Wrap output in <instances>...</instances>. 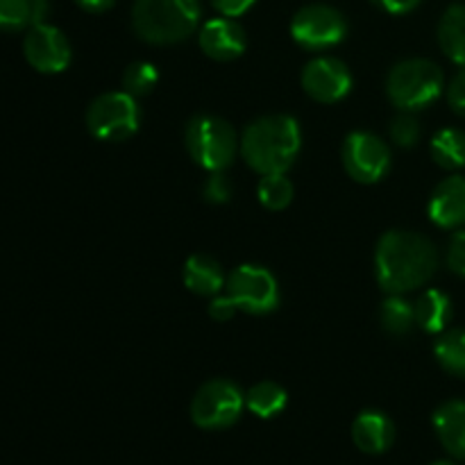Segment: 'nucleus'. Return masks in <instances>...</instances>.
Masks as SVG:
<instances>
[{"label": "nucleus", "instance_id": "nucleus-1", "mask_svg": "<svg viewBox=\"0 0 465 465\" xmlns=\"http://www.w3.org/2000/svg\"><path fill=\"white\" fill-rule=\"evenodd\" d=\"M439 266L430 239L413 232H386L377 243L375 271L381 289L400 295L427 284Z\"/></svg>", "mask_w": 465, "mask_h": 465}, {"label": "nucleus", "instance_id": "nucleus-2", "mask_svg": "<svg viewBox=\"0 0 465 465\" xmlns=\"http://www.w3.org/2000/svg\"><path fill=\"white\" fill-rule=\"evenodd\" d=\"M300 153V127L291 116H266L248 125L241 154L259 175H277L293 166Z\"/></svg>", "mask_w": 465, "mask_h": 465}, {"label": "nucleus", "instance_id": "nucleus-3", "mask_svg": "<svg viewBox=\"0 0 465 465\" xmlns=\"http://www.w3.org/2000/svg\"><path fill=\"white\" fill-rule=\"evenodd\" d=\"M198 21V0H136L132 7L134 32L148 44L166 45L189 39Z\"/></svg>", "mask_w": 465, "mask_h": 465}, {"label": "nucleus", "instance_id": "nucleus-4", "mask_svg": "<svg viewBox=\"0 0 465 465\" xmlns=\"http://www.w3.org/2000/svg\"><path fill=\"white\" fill-rule=\"evenodd\" d=\"M443 91V73L430 59H407L389 73L386 94L400 109H422Z\"/></svg>", "mask_w": 465, "mask_h": 465}, {"label": "nucleus", "instance_id": "nucleus-5", "mask_svg": "<svg viewBox=\"0 0 465 465\" xmlns=\"http://www.w3.org/2000/svg\"><path fill=\"white\" fill-rule=\"evenodd\" d=\"M186 150L195 163L212 173L225 171L236 154V132L216 116H195L186 125Z\"/></svg>", "mask_w": 465, "mask_h": 465}, {"label": "nucleus", "instance_id": "nucleus-6", "mask_svg": "<svg viewBox=\"0 0 465 465\" xmlns=\"http://www.w3.org/2000/svg\"><path fill=\"white\" fill-rule=\"evenodd\" d=\"M245 409V395L234 381L212 380L200 386L191 400V420L207 431L227 430L241 418Z\"/></svg>", "mask_w": 465, "mask_h": 465}, {"label": "nucleus", "instance_id": "nucleus-7", "mask_svg": "<svg viewBox=\"0 0 465 465\" xmlns=\"http://www.w3.org/2000/svg\"><path fill=\"white\" fill-rule=\"evenodd\" d=\"M139 104L127 91L104 94L91 103L86 112V127L95 139L125 141L139 130Z\"/></svg>", "mask_w": 465, "mask_h": 465}, {"label": "nucleus", "instance_id": "nucleus-8", "mask_svg": "<svg viewBox=\"0 0 465 465\" xmlns=\"http://www.w3.org/2000/svg\"><path fill=\"white\" fill-rule=\"evenodd\" d=\"M225 289L241 312L262 316L280 304L277 280L262 266H239L225 280Z\"/></svg>", "mask_w": 465, "mask_h": 465}, {"label": "nucleus", "instance_id": "nucleus-9", "mask_svg": "<svg viewBox=\"0 0 465 465\" xmlns=\"http://www.w3.org/2000/svg\"><path fill=\"white\" fill-rule=\"evenodd\" d=\"M345 32V18L330 5H307L291 23V35L307 50L331 48L343 41Z\"/></svg>", "mask_w": 465, "mask_h": 465}, {"label": "nucleus", "instance_id": "nucleus-10", "mask_svg": "<svg viewBox=\"0 0 465 465\" xmlns=\"http://www.w3.org/2000/svg\"><path fill=\"white\" fill-rule=\"evenodd\" d=\"M343 166L352 180L372 184L391 168V150L371 132H352L343 143Z\"/></svg>", "mask_w": 465, "mask_h": 465}, {"label": "nucleus", "instance_id": "nucleus-11", "mask_svg": "<svg viewBox=\"0 0 465 465\" xmlns=\"http://www.w3.org/2000/svg\"><path fill=\"white\" fill-rule=\"evenodd\" d=\"M23 54L27 64L39 73H62L71 64V44L54 25L36 23L27 30Z\"/></svg>", "mask_w": 465, "mask_h": 465}, {"label": "nucleus", "instance_id": "nucleus-12", "mask_svg": "<svg viewBox=\"0 0 465 465\" xmlns=\"http://www.w3.org/2000/svg\"><path fill=\"white\" fill-rule=\"evenodd\" d=\"M302 86L318 103H339L352 89V75L348 66L334 57L313 59L302 71Z\"/></svg>", "mask_w": 465, "mask_h": 465}, {"label": "nucleus", "instance_id": "nucleus-13", "mask_svg": "<svg viewBox=\"0 0 465 465\" xmlns=\"http://www.w3.org/2000/svg\"><path fill=\"white\" fill-rule=\"evenodd\" d=\"M200 48L207 57L216 59V62H232V59L241 57L245 50V32L234 18H213V21L204 23L200 30Z\"/></svg>", "mask_w": 465, "mask_h": 465}, {"label": "nucleus", "instance_id": "nucleus-14", "mask_svg": "<svg viewBox=\"0 0 465 465\" xmlns=\"http://www.w3.org/2000/svg\"><path fill=\"white\" fill-rule=\"evenodd\" d=\"M352 440L363 454L389 452L395 440V425L380 411H363L352 422Z\"/></svg>", "mask_w": 465, "mask_h": 465}, {"label": "nucleus", "instance_id": "nucleus-15", "mask_svg": "<svg viewBox=\"0 0 465 465\" xmlns=\"http://www.w3.org/2000/svg\"><path fill=\"white\" fill-rule=\"evenodd\" d=\"M430 218L439 227H459L465 223V177H448L436 186L430 200Z\"/></svg>", "mask_w": 465, "mask_h": 465}, {"label": "nucleus", "instance_id": "nucleus-16", "mask_svg": "<svg viewBox=\"0 0 465 465\" xmlns=\"http://www.w3.org/2000/svg\"><path fill=\"white\" fill-rule=\"evenodd\" d=\"M434 430L440 445L452 454L454 459L465 461V402L463 400H450L436 409Z\"/></svg>", "mask_w": 465, "mask_h": 465}, {"label": "nucleus", "instance_id": "nucleus-17", "mask_svg": "<svg viewBox=\"0 0 465 465\" xmlns=\"http://www.w3.org/2000/svg\"><path fill=\"white\" fill-rule=\"evenodd\" d=\"M184 284L186 289L198 295H218L225 286L221 266L207 254H193L184 263Z\"/></svg>", "mask_w": 465, "mask_h": 465}, {"label": "nucleus", "instance_id": "nucleus-18", "mask_svg": "<svg viewBox=\"0 0 465 465\" xmlns=\"http://www.w3.org/2000/svg\"><path fill=\"white\" fill-rule=\"evenodd\" d=\"M48 0H0V27L9 32L30 30L44 21Z\"/></svg>", "mask_w": 465, "mask_h": 465}, {"label": "nucleus", "instance_id": "nucleus-19", "mask_svg": "<svg viewBox=\"0 0 465 465\" xmlns=\"http://www.w3.org/2000/svg\"><path fill=\"white\" fill-rule=\"evenodd\" d=\"M439 44L452 62L465 66V5H452L439 25Z\"/></svg>", "mask_w": 465, "mask_h": 465}, {"label": "nucleus", "instance_id": "nucleus-20", "mask_svg": "<svg viewBox=\"0 0 465 465\" xmlns=\"http://www.w3.org/2000/svg\"><path fill=\"white\" fill-rule=\"evenodd\" d=\"M452 318V302L443 291H427L416 302V322L430 334H439Z\"/></svg>", "mask_w": 465, "mask_h": 465}, {"label": "nucleus", "instance_id": "nucleus-21", "mask_svg": "<svg viewBox=\"0 0 465 465\" xmlns=\"http://www.w3.org/2000/svg\"><path fill=\"white\" fill-rule=\"evenodd\" d=\"M289 395L275 381H259L245 395V407L259 418H275L277 413L284 411Z\"/></svg>", "mask_w": 465, "mask_h": 465}, {"label": "nucleus", "instance_id": "nucleus-22", "mask_svg": "<svg viewBox=\"0 0 465 465\" xmlns=\"http://www.w3.org/2000/svg\"><path fill=\"white\" fill-rule=\"evenodd\" d=\"M431 157L439 166L450 168H461L465 166V134L459 130H440L439 134L431 141Z\"/></svg>", "mask_w": 465, "mask_h": 465}, {"label": "nucleus", "instance_id": "nucleus-23", "mask_svg": "<svg viewBox=\"0 0 465 465\" xmlns=\"http://www.w3.org/2000/svg\"><path fill=\"white\" fill-rule=\"evenodd\" d=\"M380 321L389 334L402 336L416 322V307L409 300L400 298V295H391L380 309Z\"/></svg>", "mask_w": 465, "mask_h": 465}, {"label": "nucleus", "instance_id": "nucleus-24", "mask_svg": "<svg viewBox=\"0 0 465 465\" xmlns=\"http://www.w3.org/2000/svg\"><path fill=\"white\" fill-rule=\"evenodd\" d=\"M434 352L445 371L465 377V330H452L440 336Z\"/></svg>", "mask_w": 465, "mask_h": 465}, {"label": "nucleus", "instance_id": "nucleus-25", "mask_svg": "<svg viewBox=\"0 0 465 465\" xmlns=\"http://www.w3.org/2000/svg\"><path fill=\"white\" fill-rule=\"evenodd\" d=\"M259 200L266 209L272 212H282L284 207H289L291 200H293V184L284 177V173H277V175H263L259 182Z\"/></svg>", "mask_w": 465, "mask_h": 465}, {"label": "nucleus", "instance_id": "nucleus-26", "mask_svg": "<svg viewBox=\"0 0 465 465\" xmlns=\"http://www.w3.org/2000/svg\"><path fill=\"white\" fill-rule=\"evenodd\" d=\"M157 68L148 62H134L125 68L123 73V89L130 95H145L154 89L157 84Z\"/></svg>", "mask_w": 465, "mask_h": 465}, {"label": "nucleus", "instance_id": "nucleus-27", "mask_svg": "<svg viewBox=\"0 0 465 465\" xmlns=\"http://www.w3.org/2000/svg\"><path fill=\"white\" fill-rule=\"evenodd\" d=\"M418 134H420V130H418L416 118L409 116V114L393 118V123H391V139H393L400 148H411L418 141Z\"/></svg>", "mask_w": 465, "mask_h": 465}, {"label": "nucleus", "instance_id": "nucleus-28", "mask_svg": "<svg viewBox=\"0 0 465 465\" xmlns=\"http://www.w3.org/2000/svg\"><path fill=\"white\" fill-rule=\"evenodd\" d=\"M232 195V184L230 180H227L225 175L221 173H213L212 177L207 180V184H204V198L209 200V203H227Z\"/></svg>", "mask_w": 465, "mask_h": 465}, {"label": "nucleus", "instance_id": "nucleus-29", "mask_svg": "<svg viewBox=\"0 0 465 465\" xmlns=\"http://www.w3.org/2000/svg\"><path fill=\"white\" fill-rule=\"evenodd\" d=\"M448 263L457 275L465 277V232H457L450 241V250H448Z\"/></svg>", "mask_w": 465, "mask_h": 465}, {"label": "nucleus", "instance_id": "nucleus-30", "mask_svg": "<svg viewBox=\"0 0 465 465\" xmlns=\"http://www.w3.org/2000/svg\"><path fill=\"white\" fill-rule=\"evenodd\" d=\"M239 312V307L234 304V300L230 298V295H216V298L212 300V304H209V316L213 318V321H230V318H234V313Z\"/></svg>", "mask_w": 465, "mask_h": 465}, {"label": "nucleus", "instance_id": "nucleus-31", "mask_svg": "<svg viewBox=\"0 0 465 465\" xmlns=\"http://www.w3.org/2000/svg\"><path fill=\"white\" fill-rule=\"evenodd\" d=\"M448 100L450 107H452L459 116H465V68L461 73H457V77H454L452 84H450Z\"/></svg>", "mask_w": 465, "mask_h": 465}, {"label": "nucleus", "instance_id": "nucleus-32", "mask_svg": "<svg viewBox=\"0 0 465 465\" xmlns=\"http://www.w3.org/2000/svg\"><path fill=\"white\" fill-rule=\"evenodd\" d=\"M254 3H257V0H212L213 7H216L218 12L227 18L241 16V14L248 12Z\"/></svg>", "mask_w": 465, "mask_h": 465}, {"label": "nucleus", "instance_id": "nucleus-33", "mask_svg": "<svg viewBox=\"0 0 465 465\" xmlns=\"http://www.w3.org/2000/svg\"><path fill=\"white\" fill-rule=\"evenodd\" d=\"M371 3L389 14H409L411 9L418 7L420 0H371Z\"/></svg>", "mask_w": 465, "mask_h": 465}, {"label": "nucleus", "instance_id": "nucleus-34", "mask_svg": "<svg viewBox=\"0 0 465 465\" xmlns=\"http://www.w3.org/2000/svg\"><path fill=\"white\" fill-rule=\"evenodd\" d=\"M75 3L86 12H107L109 7H114L116 0H75Z\"/></svg>", "mask_w": 465, "mask_h": 465}, {"label": "nucleus", "instance_id": "nucleus-35", "mask_svg": "<svg viewBox=\"0 0 465 465\" xmlns=\"http://www.w3.org/2000/svg\"><path fill=\"white\" fill-rule=\"evenodd\" d=\"M430 465H457V463L448 461V459H440V461H434V463H430Z\"/></svg>", "mask_w": 465, "mask_h": 465}]
</instances>
